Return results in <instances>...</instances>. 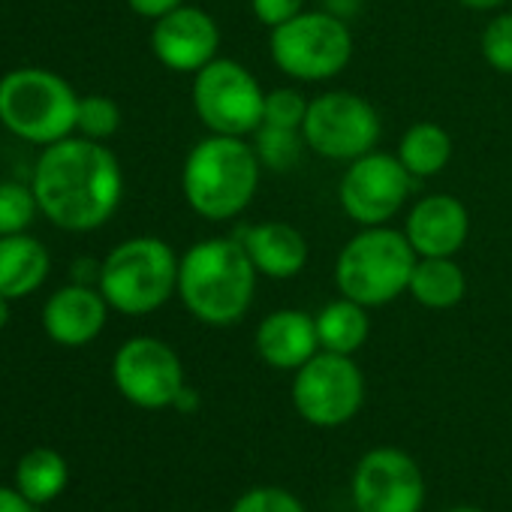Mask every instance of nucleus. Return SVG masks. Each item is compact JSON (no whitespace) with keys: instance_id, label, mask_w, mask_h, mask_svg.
Segmentation results:
<instances>
[{"instance_id":"nucleus-25","label":"nucleus","mask_w":512,"mask_h":512,"mask_svg":"<svg viewBox=\"0 0 512 512\" xmlns=\"http://www.w3.org/2000/svg\"><path fill=\"white\" fill-rule=\"evenodd\" d=\"M40 214V202L31 184L0 181V235L28 232Z\"/></svg>"},{"instance_id":"nucleus-7","label":"nucleus","mask_w":512,"mask_h":512,"mask_svg":"<svg viewBox=\"0 0 512 512\" xmlns=\"http://www.w3.org/2000/svg\"><path fill=\"white\" fill-rule=\"evenodd\" d=\"M356 52L347 19L329 10H302L296 19L269 31L272 64L293 82L323 85L341 76Z\"/></svg>"},{"instance_id":"nucleus-32","label":"nucleus","mask_w":512,"mask_h":512,"mask_svg":"<svg viewBox=\"0 0 512 512\" xmlns=\"http://www.w3.org/2000/svg\"><path fill=\"white\" fill-rule=\"evenodd\" d=\"M0 512H37V503H31L19 488L0 485Z\"/></svg>"},{"instance_id":"nucleus-26","label":"nucleus","mask_w":512,"mask_h":512,"mask_svg":"<svg viewBox=\"0 0 512 512\" xmlns=\"http://www.w3.org/2000/svg\"><path fill=\"white\" fill-rule=\"evenodd\" d=\"M121 127V106L106 94H88L79 97V115H76V133L94 142H106Z\"/></svg>"},{"instance_id":"nucleus-21","label":"nucleus","mask_w":512,"mask_h":512,"mask_svg":"<svg viewBox=\"0 0 512 512\" xmlns=\"http://www.w3.org/2000/svg\"><path fill=\"white\" fill-rule=\"evenodd\" d=\"M317 338H320V350L329 353H341V356H353L356 350L365 347L368 335H371V320H368V308L338 296L332 302H326L317 314Z\"/></svg>"},{"instance_id":"nucleus-30","label":"nucleus","mask_w":512,"mask_h":512,"mask_svg":"<svg viewBox=\"0 0 512 512\" xmlns=\"http://www.w3.org/2000/svg\"><path fill=\"white\" fill-rule=\"evenodd\" d=\"M308 0H250V13L263 28H278L290 19H296L305 10Z\"/></svg>"},{"instance_id":"nucleus-12","label":"nucleus","mask_w":512,"mask_h":512,"mask_svg":"<svg viewBox=\"0 0 512 512\" xmlns=\"http://www.w3.org/2000/svg\"><path fill=\"white\" fill-rule=\"evenodd\" d=\"M115 389L139 410L172 407L184 383V365L178 353L151 335H136L124 341L112 359Z\"/></svg>"},{"instance_id":"nucleus-31","label":"nucleus","mask_w":512,"mask_h":512,"mask_svg":"<svg viewBox=\"0 0 512 512\" xmlns=\"http://www.w3.org/2000/svg\"><path fill=\"white\" fill-rule=\"evenodd\" d=\"M181 4H187V0H127V7H130L136 16H142V19H151V22L163 19L166 13L178 10Z\"/></svg>"},{"instance_id":"nucleus-13","label":"nucleus","mask_w":512,"mask_h":512,"mask_svg":"<svg viewBox=\"0 0 512 512\" xmlns=\"http://www.w3.org/2000/svg\"><path fill=\"white\" fill-rule=\"evenodd\" d=\"M353 503L359 512H419L425 503L419 464L395 446L365 452L353 473Z\"/></svg>"},{"instance_id":"nucleus-22","label":"nucleus","mask_w":512,"mask_h":512,"mask_svg":"<svg viewBox=\"0 0 512 512\" xmlns=\"http://www.w3.org/2000/svg\"><path fill=\"white\" fill-rule=\"evenodd\" d=\"M395 154L413 178H437L452 160V136L434 121H416L398 139Z\"/></svg>"},{"instance_id":"nucleus-38","label":"nucleus","mask_w":512,"mask_h":512,"mask_svg":"<svg viewBox=\"0 0 512 512\" xmlns=\"http://www.w3.org/2000/svg\"><path fill=\"white\" fill-rule=\"evenodd\" d=\"M449 512H485V509H476V506H455V509H449Z\"/></svg>"},{"instance_id":"nucleus-4","label":"nucleus","mask_w":512,"mask_h":512,"mask_svg":"<svg viewBox=\"0 0 512 512\" xmlns=\"http://www.w3.org/2000/svg\"><path fill=\"white\" fill-rule=\"evenodd\" d=\"M181 256L157 235H133L100 260V293L124 317H148L178 296Z\"/></svg>"},{"instance_id":"nucleus-14","label":"nucleus","mask_w":512,"mask_h":512,"mask_svg":"<svg viewBox=\"0 0 512 512\" xmlns=\"http://www.w3.org/2000/svg\"><path fill=\"white\" fill-rule=\"evenodd\" d=\"M220 43L223 34L217 19L190 4L166 13L151 28V52L172 73L196 76L214 58H220Z\"/></svg>"},{"instance_id":"nucleus-37","label":"nucleus","mask_w":512,"mask_h":512,"mask_svg":"<svg viewBox=\"0 0 512 512\" xmlns=\"http://www.w3.org/2000/svg\"><path fill=\"white\" fill-rule=\"evenodd\" d=\"M10 314H13V299L0 296V332L7 329V323H10Z\"/></svg>"},{"instance_id":"nucleus-29","label":"nucleus","mask_w":512,"mask_h":512,"mask_svg":"<svg viewBox=\"0 0 512 512\" xmlns=\"http://www.w3.org/2000/svg\"><path fill=\"white\" fill-rule=\"evenodd\" d=\"M229 512H305L302 500L287 491V488H275V485H260L244 491Z\"/></svg>"},{"instance_id":"nucleus-1","label":"nucleus","mask_w":512,"mask_h":512,"mask_svg":"<svg viewBox=\"0 0 512 512\" xmlns=\"http://www.w3.org/2000/svg\"><path fill=\"white\" fill-rule=\"evenodd\" d=\"M40 214L64 232H94L124 199V169L106 142L79 133L46 145L31 175Z\"/></svg>"},{"instance_id":"nucleus-34","label":"nucleus","mask_w":512,"mask_h":512,"mask_svg":"<svg viewBox=\"0 0 512 512\" xmlns=\"http://www.w3.org/2000/svg\"><path fill=\"white\" fill-rule=\"evenodd\" d=\"M359 4H362V0H323V10H329V13L341 16V19H350V16L359 13Z\"/></svg>"},{"instance_id":"nucleus-3","label":"nucleus","mask_w":512,"mask_h":512,"mask_svg":"<svg viewBox=\"0 0 512 512\" xmlns=\"http://www.w3.org/2000/svg\"><path fill=\"white\" fill-rule=\"evenodd\" d=\"M263 163L256 157L253 142L244 136L208 133L199 139L181 166V193L187 208L208 220L223 223L241 217L256 190H260Z\"/></svg>"},{"instance_id":"nucleus-9","label":"nucleus","mask_w":512,"mask_h":512,"mask_svg":"<svg viewBox=\"0 0 512 512\" xmlns=\"http://www.w3.org/2000/svg\"><path fill=\"white\" fill-rule=\"evenodd\" d=\"M190 100L208 133L247 139L263 124L266 88L241 61L220 55L193 76Z\"/></svg>"},{"instance_id":"nucleus-5","label":"nucleus","mask_w":512,"mask_h":512,"mask_svg":"<svg viewBox=\"0 0 512 512\" xmlns=\"http://www.w3.org/2000/svg\"><path fill=\"white\" fill-rule=\"evenodd\" d=\"M416 260L419 256L410 247L404 229L389 223L359 226V232L341 247L335 260L338 296H347L368 311L383 308L407 293Z\"/></svg>"},{"instance_id":"nucleus-24","label":"nucleus","mask_w":512,"mask_h":512,"mask_svg":"<svg viewBox=\"0 0 512 512\" xmlns=\"http://www.w3.org/2000/svg\"><path fill=\"white\" fill-rule=\"evenodd\" d=\"M253 148H256V157H260L263 169L290 172L293 166H299L308 145H305L302 130H284V127L263 124L253 133Z\"/></svg>"},{"instance_id":"nucleus-2","label":"nucleus","mask_w":512,"mask_h":512,"mask_svg":"<svg viewBox=\"0 0 512 512\" xmlns=\"http://www.w3.org/2000/svg\"><path fill=\"white\" fill-rule=\"evenodd\" d=\"M260 272L235 235H211L190 244L178 266V299L205 326L226 329L247 317Z\"/></svg>"},{"instance_id":"nucleus-33","label":"nucleus","mask_w":512,"mask_h":512,"mask_svg":"<svg viewBox=\"0 0 512 512\" xmlns=\"http://www.w3.org/2000/svg\"><path fill=\"white\" fill-rule=\"evenodd\" d=\"M70 281L73 284H91V287H97L100 284V263L97 260H88V256H82V260L73 263Z\"/></svg>"},{"instance_id":"nucleus-36","label":"nucleus","mask_w":512,"mask_h":512,"mask_svg":"<svg viewBox=\"0 0 512 512\" xmlns=\"http://www.w3.org/2000/svg\"><path fill=\"white\" fill-rule=\"evenodd\" d=\"M175 410H181V413H193L196 407H199V395H196V389H190V386H184L181 392H178V398H175V404H172Z\"/></svg>"},{"instance_id":"nucleus-11","label":"nucleus","mask_w":512,"mask_h":512,"mask_svg":"<svg viewBox=\"0 0 512 512\" xmlns=\"http://www.w3.org/2000/svg\"><path fill=\"white\" fill-rule=\"evenodd\" d=\"M413 175L404 169L398 154L371 151L353 163H347L338 181L341 211L356 226H383L401 214L410 199Z\"/></svg>"},{"instance_id":"nucleus-28","label":"nucleus","mask_w":512,"mask_h":512,"mask_svg":"<svg viewBox=\"0 0 512 512\" xmlns=\"http://www.w3.org/2000/svg\"><path fill=\"white\" fill-rule=\"evenodd\" d=\"M308 103L311 100L302 91H296V88H272V91H266L263 124L284 127V130H302L305 115H308Z\"/></svg>"},{"instance_id":"nucleus-23","label":"nucleus","mask_w":512,"mask_h":512,"mask_svg":"<svg viewBox=\"0 0 512 512\" xmlns=\"http://www.w3.org/2000/svg\"><path fill=\"white\" fill-rule=\"evenodd\" d=\"M67 482H70L67 458L49 446L25 452L16 467V488L37 506L52 503L67 488Z\"/></svg>"},{"instance_id":"nucleus-27","label":"nucleus","mask_w":512,"mask_h":512,"mask_svg":"<svg viewBox=\"0 0 512 512\" xmlns=\"http://www.w3.org/2000/svg\"><path fill=\"white\" fill-rule=\"evenodd\" d=\"M479 52H482V61L494 73L512 76V13L509 10H500L488 19L479 37Z\"/></svg>"},{"instance_id":"nucleus-19","label":"nucleus","mask_w":512,"mask_h":512,"mask_svg":"<svg viewBox=\"0 0 512 512\" xmlns=\"http://www.w3.org/2000/svg\"><path fill=\"white\" fill-rule=\"evenodd\" d=\"M52 272L46 244L31 232L0 235V296L13 302L34 296Z\"/></svg>"},{"instance_id":"nucleus-15","label":"nucleus","mask_w":512,"mask_h":512,"mask_svg":"<svg viewBox=\"0 0 512 512\" xmlns=\"http://www.w3.org/2000/svg\"><path fill=\"white\" fill-rule=\"evenodd\" d=\"M401 229L416 256H458L470 235V211L452 193H428L410 205Z\"/></svg>"},{"instance_id":"nucleus-8","label":"nucleus","mask_w":512,"mask_h":512,"mask_svg":"<svg viewBox=\"0 0 512 512\" xmlns=\"http://www.w3.org/2000/svg\"><path fill=\"white\" fill-rule=\"evenodd\" d=\"M302 136L317 157L332 163H353L377 151L383 118L368 97L347 88H332L311 97Z\"/></svg>"},{"instance_id":"nucleus-17","label":"nucleus","mask_w":512,"mask_h":512,"mask_svg":"<svg viewBox=\"0 0 512 512\" xmlns=\"http://www.w3.org/2000/svg\"><path fill=\"white\" fill-rule=\"evenodd\" d=\"M247 250L253 269L269 281H293L308 266V238L287 220H260L232 232Z\"/></svg>"},{"instance_id":"nucleus-18","label":"nucleus","mask_w":512,"mask_h":512,"mask_svg":"<svg viewBox=\"0 0 512 512\" xmlns=\"http://www.w3.org/2000/svg\"><path fill=\"white\" fill-rule=\"evenodd\" d=\"M256 356L269 368L278 371H299L308 359L320 353L317 320L302 308H278L260 320L253 335Z\"/></svg>"},{"instance_id":"nucleus-20","label":"nucleus","mask_w":512,"mask_h":512,"mask_svg":"<svg viewBox=\"0 0 512 512\" xmlns=\"http://www.w3.org/2000/svg\"><path fill=\"white\" fill-rule=\"evenodd\" d=\"M407 296L428 311H449L467 296V275L455 256H419Z\"/></svg>"},{"instance_id":"nucleus-6","label":"nucleus","mask_w":512,"mask_h":512,"mask_svg":"<svg viewBox=\"0 0 512 512\" xmlns=\"http://www.w3.org/2000/svg\"><path fill=\"white\" fill-rule=\"evenodd\" d=\"M79 94L43 67H19L0 79V124L22 142L55 145L76 133Z\"/></svg>"},{"instance_id":"nucleus-16","label":"nucleus","mask_w":512,"mask_h":512,"mask_svg":"<svg viewBox=\"0 0 512 512\" xmlns=\"http://www.w3.org/2000/svg\"><path fill=\"white\" fill-rule=\"evenodd\" d=\"M109 311L112 308L100 287L70 281L46 299L43 329L61 347H88L106 329Z\"/></svg>"},{"instance_id":"nucleus-35","label":"nucleus","mask_w":512,"mask_h":512,"mask_svg":"<svg viewBox=\"0 0 512 512\" xmlns=\"http://www.w3.org/2000/svg\"><path fill=\"white\" fill-rule=\"evenodd\" d=\"M458 4L470 13H500L509 0H458Z\"/></svg>"},{"instance_id":"nucleus-10","label":"nucleus","mask_w":512,"mask_h":512,"mask_svg":"<svg viewBox=\"0 0 512 512\" xmlns=\"http://www.w3.org/2000/svg\"><path fill=\"white\" fill-rule=\"evenodd\" d=\"M293 404L317 428L350 422L365 404V377L353 356L320 350L293 377Z\"/></svg>"}]
</instances>
